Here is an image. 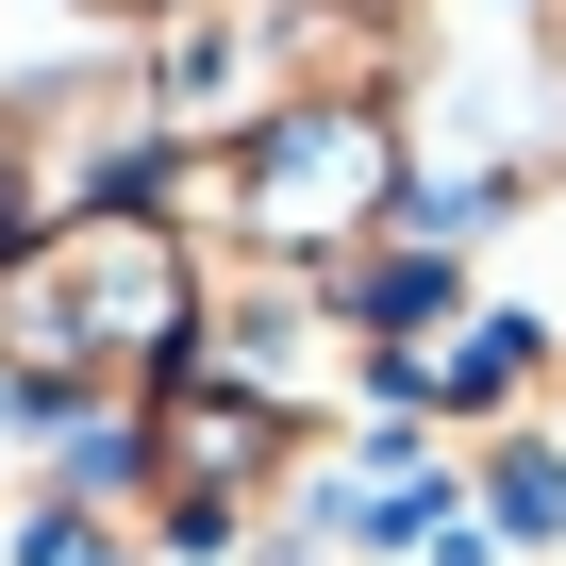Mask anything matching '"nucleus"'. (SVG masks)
Returning a JSON list of instances; mask_svg holds the SVG:
<instances>
[{
    "label": "nucleus",
    "mask_w": 566,
    "mask_h": 566,
    "mask_svg": "<svg viewBox=\"0 0 566 566\" xmlns=\"http://www.w3.org/2000/svg\"><path fill=\"white\" fill-rule=\"evenodd\" d=\"M167 334H184V266L134 217H67L0 266V384H34V400L134 384V367H167Z\"/></svg>",
    "instance_id": "obj_1"
},
{
    "label": "nucleus",
    "mask_w": 566,
    "mask_h": 566,
    "mask_svg": "<svg viewBox=\"0 0 566 566\" xmlns=\"http://www.w3.org/2000/svg\"><path fill=\"white\" fill-rule=\"evenodd\" d=\"M266 483H283V417H266V400L184 384V400L150 417V516H167V533H233Z\"/></svg>",
    "instance_id": "obj_2"
}]
</instances>
